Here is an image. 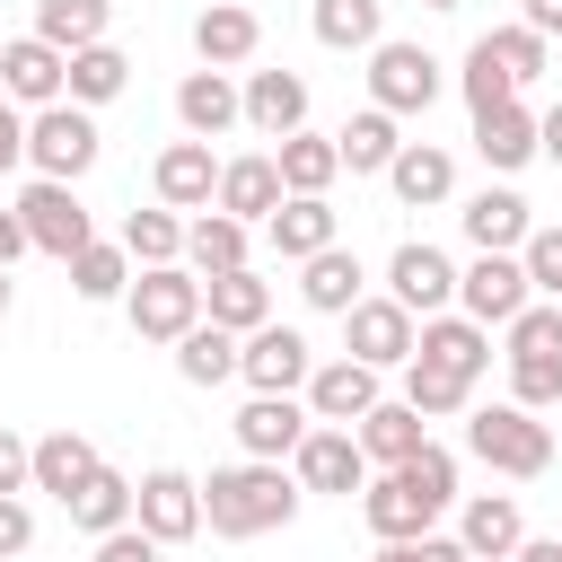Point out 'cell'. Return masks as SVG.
<instances>
[{
  "instance_id": "cell-1",
  "label": "cell",
  "mask_w": 562,
  "mask_h": 562,
  "mask_svg": "<svg viewBox=\"0 0 562 562\" xmlns=\"http://www.w3.org/2000/svg\"><path fill=\"white\" fill-rule=\"evenodd\" d=\"M299 501H307V492L290 483V465H255V457H237V465H220V474L202 483V527L228 536V544H246V536L290 527Z\"/></svg>"
},
{
  "instance_id": "cell-2",
  "label": "cell",
  "mask_w": 562,
  "mask_h": 562,
  "mask_svg": "<svg viewBox=\"0 0 562 562\" xmlns=\"http://www.w3.org/2000/svg\"><path fill=\"white\" fill-rule=\"evenodd\" d=\"M465 448H474V465H492L509 483H536L553 465V422H536L518 404H474L465 413Z\"/></svg>"
},
{
  "instance_id": "cell-3",
  "label": "cell",
  "mask_w": 562,
  "mask_h": 562,
  "mask_svg": "<svg viewBox=\"0 0 562 562\" xmlns=\"http://www.w3.org/2000/svg\"><path fill=\"white\" fill-rule=\"evenodd\" d=\"M105 158V132H97V114L88 105H44V114H26V167L44 176V184H79L88 167Z\"/></svg>"
},
{
  "instance_id": "cell-4",
  "label": "cell",
  "mask_w": 562,
  "mask_h": 562,
  "mask_svg": "<svg viewBox=\"0 0 562 562\" xmlns=\"http://www.w3.org/2000/svg\"><path fill=\"white\" fill-rule=\"evenodd\" d=\"M123 316H132L140 342H167V351H176V342L202 325V281H193L184 263H149V272H132Z\"/></svg>"
},
{
  "instance_id": "cell-5",
  "label": "cell",
  "mask_w": 562,
  "mask_h": 562,
  "mask_svg": "<svg viewBox=\"0 0 562 562\" xmlns=\"http://www.w3.org/2000/svg\"><path fill=\"white\" fill-rule=\"evenodd\" d=\"M439 88H448V70H439V53H422V44H404V35H378L369 44V105L378 114H430L439 105Z\"/></svg>"
},
{
  "instance_id": "cell-6",
  "label": "cell",
  "mask_w": 562,
  "mask_h": 562,
  "mask_svg": "<svg viewBox=\"0 0 562 562\" xmlns=\"http://www.w3.org/2000/svg\"><path fill=\"white\" fill-rule=\"evenodd\" d=\"M132 527H140L149 544H193V536H202V483H193L184 465H149V474L132 483Z\"/></svg>"
},
{
  "instance_id": "cell-7",
  "label": "cell",
  "mask_w": 562,
  "mask_h": 562,
  "mask_svg": "<svg viewBox=\"0 0 562 562\" xmlns=\"http://www.w3.org/2000/svg\"><path fill=\"white\" fill-rule=\"evenodd\" d=\"M9 211L26 220V246H35V255H53V263H70V255L97 237V220H88L79 184H44V176H35V184H26Z\"/></svg>"
},
{
  "instance_id": "cell-8",
  "label": "cell",
  "mask_w": 562,
  "mask_h": 562,
  "mask_svg": "<svg viewBox=\"0 0 562 562\" xmlns=\"http://www.w3.org/2000/svg\"><path fill=\"white\" fill-rule=\"evenodd\" d=\"M386 299L422 325V316H448L457 307V263L430 246V237H404L395 255H386Z\"/></svg>"
},
{
  "instance_id": "cell-9",
  "label": "cell",
  "mask_w": 562,
  "mask_h": 562,
  "mask_svg": "<svg viewBox=\"0 0 562 562\" xmlns=\"http://www.w3.org/2000/svg\"><path fill=\"white\" fill-rule=\"evenodd\" d=\"M307 369H316V351H307L299 325H255V334L237 342V378H246L255 395H299Z\"/></svg>"
},
{
  "instance_id": "cell-10",
  "label": "cell",
  "mask_w": 562,
  "mask_h": 562,
  "mask_svg": "<svg viewBox=\"0 0 562 562\" xmlns=\"http://www.w3.org/2000/svg\"><path fill=\"white\" fill-rule=\"evenodd\" d=\"M290 483H299V492H334V501H351V492L369 483V457H360L351 430H325V422H316V430L290 448Z\"/></svg>"
},
{
  "instance_id": "cell-11",
  "label": "cell",
  "mask_w": 562,
  "mask_h": 562,
  "mask_svg": "<svg viewBox=\"0 0 562 562\" xmlns=\"http://www.w3.org/2000/svg\"><path fill=\"white\" fill-rule=\"evenodd\" d=\"M527 299H536V290H527L518 255H474V263L457 272V316H474L483 334H492V325H509Z\"/></svg>"
},
{
  "instance_id": "cell-12",
  "label": "cell",
  "mask_w": 562,
  "mask_h": 562,
  "mask_svg": "<svg viewBox=\"0 0 562 562\" xmlns=\"http://www.w3.org/2000/svg\"><path fill=\"white\" fill-rule=\"evenodd\" d=\"M342 360H360V369H404L413 360V316L378 290V299H360L351 316H342Z\"/></svg>"
},
{
  "instance_id": "cell-13",
  "label": "cell",
  "mask_w": 562,
  "mask_h": 562,
  "mask_svg": "<svg viewBox=\"0 0 562 562\" xmlns=\"http://www.w3.org/2000/svg\"><path fill=\"white\" fill-rule=\"evenodd\" d=\"M457 228H465V246H474V255H518V246H527V228H536V211H527V193H518V184H483V193H465Z\"/></svg>"
},
{
  "instance_id": "cell-14",
  "label": "cell",
  "mask_w": 562,
  "mask_h": 562,
  "mask_svg": "<svg viewBox=\"0 0 562 562\" xmlns=\"http://www.w3.org/2000/svg\"><path fill=\"white\" fill-rule=\"evenodd\" d=\"M263 246H272L281 263H307V255L342 246V211H334L325 193H281V211L263 220Z\"/></svg>"
},
{
  "instance_id": "cell-15",
  "label": "cell",
  "mask_w": 562,
  "mask_h": 562,
  "mask_svg": "<svg viewBox=\"0 0 562 562\" xmlns=\"http://www.w3.org/2000/svg\"><path fill=\"white\" fill-rule=\"evenodd\" d=\"M299 404H307V422L351 430V422L378 404V369H360V360H316V369H307V386H299Z\"/></svg>"
},
{
  "instance_id": "cell-16",
  "label": "cell",
  "mask_w": 562,
  "mask_h": 562,
  "mask_svg": "<svg viewBox=\"0 0 562 562\" xmlns=\"http://www.w3.org/2000/svg\"><path fill=\"white\" fill-rule=\"evenodd\" d=\"M228 430H237V448H246L255 465H290V448H299L316 422H307L299 395H246V413H237Z\"/></svg>"
},
{
  "instance_id": "cell-17",
  "label": "cell",
  "mask_w": 562,
  "mask_h": 562,
  "mask_svg": "<svg viewBox=\"0 0 562 562\" xmlns=\"http://www.w3.org/2000/svg\"><path fill=\"white\" fill-rule=\"evenodd\" d=\"M413 360H430V369H448V378L474 386V378L492 369V334H483L474 316L448 307V316H422V325H413Z\"/></svg>"
},
{
  "instance_id": "cell-18",
  "label": "cell",
  "mask_w": 562,
  "mask_h": 562,
  "mask_svg": "<svg viewBox=\"0 0 562 562\" xmlns=\"http://www.w3.org/2000/svg\"><path fill=\"white\" fill-rule=\"evenodd\" d=\"M351 439H360V457H369V474H395L404 457H422V448H430V422H422V413H413L404 395H395V404L378 395V404H369V413L351 422Z\"/></svg>"
},
{
  "instance_id": "cell-19",
  "label": "cell",
  "mask_w": 562,
  "mask_h": 562,
  "mask_svg": "<svg viewBox=\"0 0 562 562\" xmlns=\"http://www.w3.org/2000/svg\"><path fill=\"white\" fill-rule=\"evenodd\" d=\"M176 123H184V140H220V132H237V123H246V105H237V70H184V79H176Z\"/></svg>"
},
{
  "instance_id": "cell-20",
  "label": "cell",
  "mask_w": 562,
  "mask_h": 562,
  "mask_svg": "<svg viewBox=\"0 0 562 562\" xmlns=\"http://www.w3.org/2000/svg\"><path fill=\"white\" fill-rule=\"evenodd\" d=\"M211 211H228L237 228H263V220L281 211V167H272V149H255V158H220V193H211Z\"/></svg>"
},
{
  "instance_id": "cell-21",
  "label": "cell",
  "mask_w": 562,
  "mask_h": 562,
  "mask_svg": "<svg viewBox=\"0 0 562 562\" xmlns=\"http://www.w3.org/2000/svg\"><path fill=\"white\" fill-rule=\"evenodd\" d=\"M61 53L53 44H35V35H9L0 44V97L9 105H26V114H44V105H61Z\"/></svg>"
},
{
  "instance_id": "cell-22",
  "label": "cell",
  "mask_w": 562,
  "mask_h": 562,
  "mask_svg": "<svg viewBox=\"0 0 562 562\" xmlns=\"http://www.w3.org/2000/svg\"><path fill=\"white\" fill-rule=\"evenodd\" d=\"M237 105H246V123H255L263 140H290V132H307V79H299V70H246Z\"/></svg>"
},
{
  "instance_id": "cell-23",
  "label": "cell",
  "mask_w": 562,
  "mask_h": 562,
  "mask_svg": "<svg viewBox=\"0 0 562 562\" xmlns=\"http://www.w3.org/2000/svg\"><path fill=\"white\" fill-rule=\"evenodd\" d=\"M149 184H158L167 211H211V193H220V158H211V140H167L158 167H149Z\"/></svg>"
},
{
  "instance_id": "cell-24",
  "label": "cell",
  "mask_w": 562,
  "mask_h": 562,
  "mask_svg": "<svg viewBox=\"0 0 562 562\" xmlns=\"http://www.w3.org/2000/svg\"><path fill=\"white\" fill-rule=\"evenodd\" d=\"M202 325H220V334H255V325H272V281L246 263V272H211L202 281Z\"/></svg>"
},
{
  "instance_id": "cell-25",
  "label": "cell",
  "mask_w": 562,
  "mask_h": 562,
  "mask_svg": "<svg viewBox=\"0 0 562 562\" xmlns=\"http://www.w3.org/2000/svg\"><path fill=\"white\" fill-rule=\"evenodd\" d=\"M360 518H369V536H378V544H413V536H430V518H439V509H430L404 474H369V483H360Z\"/></svg>"
},
{
  "instance_id": "cell-26",
  "label": "cell",
  "mask_w": 562,
  "mask_h": 562,
  "mask_svg": "<svg viewBox=\"0 0 562 562\" xmlns=\"http://www.w3.org/2000/svg\"><path fill=\"white\" fill-rule=\"evenodd\" d=\"M255 44H263V18H255L246 0H211V9L193 18V53H202V70H237V61H255Z\"/></svg>"
},
{
  "instance_id": "cell-27",
  "label": "cell",
  "mask_w": 562,
  "mask_h": 562,
  "mask_svg": "<svg viewBox=\"0 0 562 562\" xmlns=\"http://www.w3.org/2000/svg\"><path fill=\"white\" fill-rule=\"evenodd\" d=\"M97 465H105V457H97V439H88V430H44V439H35V465H26V492L70 501Z\"/></svg>"
},
{
  "instance_id": "cell-28",
  "label": "cell",
  "mask_w": 562,
  "mask_h": 562,
  "mask_svg": "<svg viewBox=\"0 0 562 562\" xmlns=\"http://www.w3.org/2000/svg\"><path fill=\"white\" fill-rule=\"evenodd\" d=\"M457 544H465L474 562H509V553L527 544V518H518V501H509V492H474V501L457 509Z\"/></svg>"
},
{
  "instance_id": "cell-29",
  "label": "cell",
  "mask_w": 562,
  "mask_h": 562,
  "mask_svg": "<svg viewBox=\"0 0 562 562\" xmlns=\"http://www.w3.org/2000/svg\"><path fill=\"white\" fill-rule=\"evenodd\" d=\"M474 158H483L492 176H518V167L536 158V105H527V97H509V105L474 114Z\"/></svg>"
},
{
  "instance_id": "cell-30",
  "label": "cell",
  "mask_w": 562,
  "mask_h": 562,
  "mask_svg": "<svg viewBox=\"0 0 562 562\" xmlns=\"http://www.w3.org/2000/svg\"><path fill=\"white\" fill-rule=\"evenodd\" d=\"M386 193H395L404 211H430V202H448V193H457V158H448L439 140H404V149H395V167H386Z\"/></svg>"
},
{
  "instance_id": "cell-31",
  "label": "cell",
  "mask_w": 562,
  "mask_h": 562,
  "mask_svg": "<svg viewBox=\"0 0 562 562\" xmlns=\"http://www.w3.org/2000/svg\"><path fill=\"white\" fill-rule=\"evenodd\" d=\"M299 299H307L316 316H351V307L369 299V272H360V255H351V246H325V255H307V263H299Z\"/></svg>"
},
{
  "instance_id": "cell-32",
  "label": "cell",
  "mask_w": 562,
  "mask_h": 562,
  "mask_svg": "<svg viewBox=\"0 0 562 562\" xmlns=\"http://www.w3.org/2000/svg\"><path fill=\"white\" fill-rule=\"evenodd\" d=\"M105 26H114V0H35V26H26V35L70 61V53L105 44Z\"/></svg>"
},
{
  "instance_id": "cell-33",
  "label": "cell",
  "mask_w": 562,
  "mask_h": 562,
  "mask_svg": "<svg viewBox=\"0 0 562 562\" xmlns=\"http://www.w3.org/2000/svg\"><path fill=\"white\" fill-rule=\"evenodd\" d=\"M123 88H132V53H123L114 35H105V44H88V53H70V70H61V97H70V105H88V114H97V105H114Z\"/></svg>"
},
{
  "instance_id": "cell-34",
  "label": "cell",
  "mask_w": 562,
  "mask_h": 562,
  "mask_svg": "<svg viewBox=\"0 0 562 562\" xmlns=\"http://www.w3.org/2000/svg\"><path fill=\"white\" fill-rule=\"evenodd\" d=\"M246 237H255V228H237L228 211H193V220H184V272H193V281L246 272Z\"/></svg>"
},
{
  "instance_id": "cell-35",
  "label": "cell",
  "mask_w": 562,
  "mask_h": 562,
  "mask_svg": "<svg viewBox=\"0 0 562 562\" xmlns=\"http://www.w3.org/2000/svg\"><path fill=\"white\" fill-rule=\"evenodd\" d=\"M395 149H404V123H395V114H378V105H360V114L334 132V158H342L351 176H386V167H395Z\"/></svg>"
},
{
  "instance_id": "cell-36",
  "label": "cell",
  "mask_w": 562,
  "mask_h": 562,
  "mask_svg": "<svg viewBox=\"0 0 562 562\" xmlns=\"http://www.w3.org/2000/svg\"><path fill=\"white\" fill-rule=\"evenodd\" d=\"M61 509H70V527H79V536L97 544V536H114V527H132V474H114V465H97V474H88V483H79V492H70Z\"/></svg>"
},
{
  "instance_id": "cell-37",
  "label": "cell",
  "mask_w": 562,
  "mask_h": 562,
  "mask_svg": "<svg viewBox=\"0 0 562 562\" xmlns=\"http://www.w3.org/2000/svg\"><path fill=\"white\" fill-rule=\"evenodd\" d=\"M272 167H281V193H325V184L342 176L334 132H290V140H272Z\"/></svg>"
},
{
  "instance_id": "cell-38",
  "label": "cell",
  "mask_w": 562,
  "mask_h": 562,
  "mask_svg": "<svg viewBox=\"0 0 562 562\" xmlns=\"http://www.w3.org/2000/svg\"><path fill=\"white\" fill-rule=\"evenodd\" d=\"M70 290H79L88 307H114V299L132 290V255H123V237H88V246L70 255Z\"/></svg>"
},
{
  "instance_id": "cell-39",
  "label": "cell",
  "mask_w": 562,
  "mask_h": 562,
  "mask_svg": "<svg viewBox=\"0 0 562 562\" xmlns=\"http://www.w3.org/2000/svg\"><path fill=\"white\" fill-rule=\"evenodd\" d=\"M307 26H316L325 53H369V44L386 35V9H378V0H316Z\"/></svg>"
},
{
  "instance_id": "cell-40",
  "label": "cell",
  "mask_w": 562,
  "mask_h": 562,
  "mask_svg": "<svg viewBox=\"0 0 562 562\" xmlns=\"http://www.w3.org/2000/svg\"><path fill=\"white\" fill-rule=\"evenodd\" d=\"M123 255H132V272H149V263H184V211H132L123 220Z\"/></svg>"
},
{
  "instance_id": "cell-41",
  "label": "cell",
  "mask_w": 562,
  "mask_h": 562,
  "mask_svg": "<svg viewBox=\"0 0 562 562\" xmlns=\"http://www.w3.org/2000/svg\"><path fill=\"white\" fill-rule=\"evenodd\" d=\"M176 378H184V386H228V378H237V334L193 325V334L176 342Z\"/></svg>"
},
{
  "instance_id": "cell-42",
  "label": "cell",
  "mask_w": 562,
  "mask_h": 562,
  "mask_svg": "<svg viewBox=\"0 0 562 562\" xmlns=\"http://www.w3.org/2000/svg\"><path fill=\"white\" fill-rule=\"evenodd\" d=\"M553 351H562V307L553 299H527L501 325V360H553Z\"/></svg>"
},
{
  "instance_id": "cell-43",
  "label": "cell",
  "mask_w": 562,
  "mask_h": 562,
  "mask_svg": "<svg viewBox=\"0 0 562 562\" xmlns=\"http://www.w3.org/2000/svg\"><path fill=\"white\" fill-rule=\"evenodd\" d=\"M404 404H413L422 422H448V413H465V404H474V386H465V378H448V369H430V360H404Z\"/></svg>"
},
{
  "instance_id": "cell-44",
  "label": "cell",
  "mask_w": 562,
  "mask_h": 562,
  "mask_svg": "<svg viewBox=\"0 0 562 562\" xmlns=\"http://www.w3.org/2000/svg\"><path fill=\"white\" fill-rule=\"evenodd\" d=\"M483 53H492V70L509 79V88H527V79H544V35H527V26H492V35H474Z\"/></svg>"
},
{
  "instance_id": "cell-45",
  "label": "cell",
  "mask_w": 562,
  "mask_h": 562,
  "mask_svg": "<svg viewBox=\"0 0 562 562\" xmlns=\"http://www.w3.org/2000/svg\"><path fill=\"white\" fill-rule=\"evenodd\" d=\"M518 272H527V290H536V299H553V307H562V228H527Z\"/></svg>"
},
{
  "instance_id": "cell-46",
  "label": "cell",
  "mask_w": 562,
  "mask_h": 562,
  "mask_svg": "<svg viewBox=\"0 0 562 562\" xmlns=\"http://www.w3.org/2000/svg\"><path fill=\"white\" fill-rule=\"evenodd\" d=\"M395 474H404V483H413V492H422V501H430V509H448V501H457V457H448V448H439V439H430V448H422V457H404V465H395Z\"/></svg>"
},
{
  "instance_id": "cell-47",
  "label": "cell",
  "mask_w": 562,
  "mask_h": 562,
  "mask_svg": "<svg viewBox=\"0 0 562 562\" xmlns=\"http://www.w3.org/2000/svg\"><path fill=\"white\" fill-rule=\"evenodd\" d=\"M509 404H518V413L562 404V351H553V360H509Z\"/></svg>"
},
{
  "instance_id": "cell-48",
  "label": "cell",
  "mask_w": 562,
  "mask_h": 562,
  "mask_svg": "<svg viewBox=\"0 0 562 562\" xmlns=\"http://www.w3.org/2000/svg\"><path fill=\"white\" fill-rule=\"evenodd\" d=\"M457 88H465V105H474V114H492V105H509V97H518V88L492 70V53H483V44H465V70H457Z\"/></svg>"
},
{
  "instance_id": "cell-49",
  "label": "cell",
  "mask_w": 562,
  "mask_h": 562,
  "mask_svg": "<svg viewBox=\"0 0 562 562\" xmlns=\"http://www.w3.org/2000/svg\"><path fill=\"white\" fill-rule=\"evenodd\" d=\"M26 544H35V509H26V492H9L0 501V562H18Z\"/></svg>"
},
{
  "instance_id": "cell-50",
  "label": "cell",
  "mask_w": 562,
  "mask_h": 562,
  "mask_svg": "<svg viewBox=\"0 0 562 562\" xmlns=\"http://www.w3.org/2000/svg\"><path fill=\"white\" fill-rule=\"evenodd\" d=\"M26 465H35V439H18V430L0 422V501H9V492H26Z\"/></svg>"
},
{
  "instance_id": "cell-51",
  "label": "cell",
  "mask_w": 562,
  "mask_h": 562,
  "mask_svg": "<svg viewBox=\"0 0 562 562\" xmlns=\"http://www.w3.org/2000/svg\"><path fill=\"white\" fill-rule=\"evenodd\" d=\"M167 544H149L140 527H114V536H97V562H158Z\"/></svg>"
},
{
  "instance_id": "cell-52",
  "label": "cell",
  "mask_w": 562,
  "mask_h": 562,
  "mask_svg": "<svg viewBox=\"0 0 562 562\" xmlns=\"http://www.w3.org/2000/svg\"><path fill=\"white\" fill-rule=\"evenodd\" d=\"M9 167H26V114L0 97V176H9Z\"/></svg>"
},
{
  "instance_id": "cell-53",
  "label": "cell",
  "mask_w": 562,
  "mask_h": 562,
  "mask_svg": "<svg viewBox=\"0 0 562 562\" xmlns=\"http://www.w3.org/2000/svg\"><path fill=\"white\" fill-rule=\"evenodd\" d=\"M518 26L553 44V35H562V0H518Z\"/></svg>"
},
{
  "instance_id": "cell-54",
  "label": "cell",
  "mask_w": 562,
  "mask_h": 562,
  "mask_svg": "<svg viewBox=\"0 0 562 562\" xmlns=\"http://www.w3.org/2000/svg\"><path fill=\"white\" fill-rule=\"evenodd\" d=\"M413 562H474L457 536H413Z\"/></svg>"
},
{
  "instance_id": "cell-55",
  "label": "cell",
  "mask_w": 562,
  "mask_h": 562,
  "mask_svg": "<svg viewBox=\"0 0 562 562\" xmlns=\"http://www.w3.org/2000/svg\"><path fill=\"white\" fill-rule=\"evenodd\" d=\"M18 255H35V246H26V220H18V211H0V272H9Z\"/></svg>"
},
{
  "instance_id": "cell-56",
  "label": "cell",
  "mask_w": 562,
  "mask_h": 562,
  "mask_svg": "<svg viewBox=\"0 0 562 562\" xmlns=\"http://www.w3.org/2000/svg\"><path fill=\"white\" fill-rule=\"evenodd\" d=\"M536 158H553V167H562V105H544V114H536Z\"/></svg>"
},
{
  "instance_id": "cell-57",
  "label": "cell",
  "mask_w": 562,
  "mask_h": 562,
  "mask_svg": "<svg viewBox=\"0 0 562 562\" xmlns=\"http://www.w3.org/2000/svg\"><path fill=\"white\" fill-rule=\"evenodd\" d=\"M509 562H562V536H527V544H518Z\"/></svg>"
},
{
  "instance_id": "cell-58",
  "label": "cell",
  "mask_w": 562,
  "mask_h": 562,
  "mask_svg": "<svg viewBox=\"0 0 562 562\" xmlns=\"http://www.w3.org/2000/svg\"><path fill=\"white\" fill-rule=\"evenodd\" d=\"M369 562H413V544H378V553H369Z\"/></svg>"
},
{
  "instance_id": "cell-59",
  "label": "cell",
  "mask_w": 562,
  "mask_h": 562,
  "mask_svg": "<svg viewBox=\"0 0 562 562\" xmlns=\"http://www.w3.org/2000/svg\"><path fill=\"white\" fill-rule=\"evenodd\" d=\"M9 307H18V281H9V272H0V316H9Z\"/></svg>"
},
{
  "instance_id": "cell-60",
  "label": "cell",
  "mask_w": 562,
  "mask_h": 562,
  "mask_svg": "<svg viewBox=\"0 0 562 562\" xmlns=\"http://www.w3.org/2000/svg\"><path fill=\"white\" fill-rule=\"evenodd\" d=\"M422 9H465V0H422Z\"/></svg>"
}]
</instances>
